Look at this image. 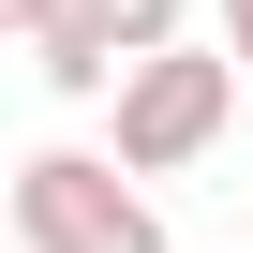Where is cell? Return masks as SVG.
Returning <instances> with one entry per match:
<instances>
[{
    "label": "cell",
    "instance_id": "1",
    "mask_svg": "<svg viewBox=\"0 0 253 253\" xmlns=\"http://www.w3.org/2000/svg\"><path fill=\"white\" fill-rule=\"evenodd\" d=\"M238 89H253V75H238L223 45H164L134 89L104 104V149L134 164V179H179V164H209V149L238 134Z\"/></svg>",
    "mask_w": 253,
    "mask_h": 253
},
{
    "label": "cell",
    "instance_id": "2",
    "mask_svg": "<svg viewBox=\"0 0 253 253\" xmlns=\"http://www.w3.org/2000/svg\"><path fill=\"white\" fill-rule=\"evenodd\" d=\"M15 238L30 253H164V209L119 149H30L15 164Z\"/></svg>",
    "mask_w": 253,
    "mask_h": 253
},
{
    "label": "cell",
    "instance_id": "3",
    "mask_svg": "<svg viewBox=\"0 0 253 253\" xmlns=\"http://www.w3.org/2000/svg\"><path fill=\"white\" fill-rule=\"evenodd\" d=\"M164 45H179V0H75V30H60L30 75H45L60 104H119V89H134Z\"/></svg>",
    "mask_w": 253,
    "mask_h": 253
},
{
    "label": "cell",
    "instance_id": "4",
    "mask_svg": "<svg viewBox=\"0 0 253 253\" xmlns=\"http://www.w3.org/2000/svg\"><path fill=\"white\" fill-rule=\"evenodd\" d=\"M0 30H15V45H30V60H45V45H60V30H75V0H0Z\"/></svg>",
    "mask_w": 253,
    "mask_h": 253
},
{
    "label": "cell",
    "instance_id": "5",
    "mask_svg": "<svg viewBox=\"0 0 253 253\" xmlns=\"http://www.w3.org/2000/svg\"><path fill=\"white\" fill-rule=\"evenodd\" d=\"M223 60H238V75H253V0H223Z\"/></svg>",
    "mask_w": 253,
    "mask_h": 253
}]
</instances>
